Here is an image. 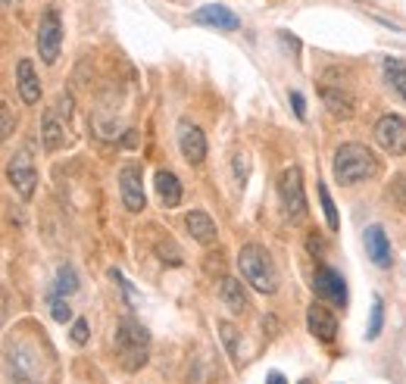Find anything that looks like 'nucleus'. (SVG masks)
<instances>
[{"instance_id":"obj_1","label":"nucleus","mask_w":406,"mask_h":384,"mask_svg":"<svg viewBox=\"0 0 406 384\" xmlns=\"http://www.w3.org/2000/svg\"><path fill=\"white\" fill-rule=\"evenodd\" d=\"M331 169H334V182L347 187V185H359L366 178L378 175V160L363 144H341L338 153H334Z\"/></svg>"},{"instance_id":"obj_17","label":"nucleus","mask_w":406,"mask_h":384,"mask_svg":"<svg viewBox=\"0 0 406 384\" xmlns=\"http://www.w3.org/2000/svg\"><path fill=\"white\" fill-rule=\"evenodd\" d=\"M153 182H156V194L163 197V207H178L182 203V182H178L175 172L160 169Z\"/></svg>"},{"instance_id":"obj_24","label":"nucleus","mask_w":406,"mask_h":384,"mask_svg":"<svg viewBox=\"0 0 406 384\" xmlns=\"http://www.w3.org/2000/svg\"><path fill=\"white\" fill-rule=\"evenodd\" d=\"M50 316L57 319L60 325H66L69 319H72V307H69V300H62L60 294H53L50 297Z\"/></svg>"},{"instance_id":"obj_31","label":"nucleus","mask_w":406,"mask_h":384,"mask_svg":"<svg viewBox=\"0 0 406 384\" xmlns=\"http://www.w3.org/2000/svg\"><path fill=\"white\" fill-rule=\"evenodd\" d=\"M6 4H10V0H6Z\"/></svg>"},{"instance_id":"obj_9","label":"nucleus","mask_w":406,"mask_h":384,"mask_svg":"<svg viewBox=\"0 0 406 384\" xmlns=\"http://www.w3.org/2000/svg\"><path fill=\"white\" fill-rule=\"evenodd\" d=\"M178 150L191 166H200L203 156H207V138H203L200 125H194L191 119L178 122Z\"/></svg>"},{"instance_id":"obj_18","label":"nucleus","mask_w":406,"mask_h":384,"mask_svg":"<svg viewBox=\"0 0 406 384\" xmlns=\"http://www.w3.org/2000/svg\"><path fill=\"white\" fill-rule=\"evenodd\" d=\"M222 300H225V307H229L231 312H247V294H244V287H241V281L238 278H222Z\"/></svg>"},{"instance_id":"obj_28","label":"nucleus","mask_w":406,"mask_h":384,"mask_svg":"<svg viewBox=\"0 0 406 384\" xmlns=\"http://www.w3.org/2000/svg\"><path fill=\"white\" fill-rule=\"evenodd\" d=\"M291 104H294L297 119H307V104H303V94H300V91H294V94H291Z\"/></svg>"},{"instance_id":"obj_5","label":"nucleus","mask_w":406,"mask_h":384,"mask_svg":"<svg viewBox=\"0 0 406 384\" xmlns=\"http://www.w3.org/2000/svg\"><path fill=\"white\" fill-rule=\"evenodd\" d=\"M375 141L390 156H406V119L397 113L381 116L378 125H375Z\"/></svg>"},{"instance_id":"obj_22","label":"nucleus","mask_w":406,"mask_h":384,"mask_svg":"<svg viewBox=\"0 0 406 384\" xmlns=\"http://www.w3.org/2000/svg\"><path fill=\"white\" fill-rule=\"evenodd\" d=\"M388 82L394 84V91L406 100V66H400V62H394V60H388Z\"/></svg>"},{"instance_id":"obj_12","label":"nucleus","mask_w":406,"mask_h":384,"mask_svg":"<svg viewBox=\"0 0 406 384\" xmlns=\"http://www.w3.org/2000/svg\"><path fill=\"white\" fill-rule=\"evenodd\" d=\"M366 241V253H369V260L375 265H381V269H390V263H394V253H390V241L381 225H369L363 234Z\"/></svg>"},{"instance_id":"obj_4","label":"nucleus","mask_w":406,"mask_h":384,"mask_svg":"<svg viewBox=\"0 0 406 384\" xmlns=\"http://www.w3.org/2000/svg\"><path fill=\"white\" fill-rule=\"evenodd\" d=\"M278 197H281V209L287 219L300 222L307 216V194H303V175L300 169H285L278 178Z\"/></svg>"},{"instance_id":"obj_10","label":"nucleus","mask_w":406,"mask_h":384,"mask_svg":"<svg viewBox=\"0 0 406 384\" xmlns=\"http://www.w3.org/2000/svg\"><path fill=\"white\" fill-rule=\"evenodd\" d=\"M312 287H316V294L322 297V300L334 303V307H347V285H344L341 272L331 269V265H322V269L316 272Z\"/></svg>"},{"instance_id":"obj_16","label":"nucleus","mask_w":406,"mask_h":384,"mask_svg":"<svg viewBox=\"0 0 406 384\" xmlns=\"http://www.w3.org/2000/svg\"><path fill=\"white\" fill-rule=\"evenodd\" d=\"M322 100H325L328 113H331L334 119H350V116H353V97H350L347 91L322 84Z\"/></svg>"},{"instance_id":"obj_6","label":"nucleus","mask_w":406,"mask_h":384,"mask_svg":"<svg viewBox=\"0 0 406 384\" xmlns=\"http://www.w3.org/2000/svg\"><path fill=\"white\" fill-rule=\"evenodd\" d=\"M60 47H62V26H60V13L57 10H47L41 16V26H38V53L41 60L50 66L60 57Z\"/></svg>"},{"instance_id":"obj_26","label":"nucleus","mask_w":406,"mask_h":384,"mask_svg":"<svg viewBox=\"0 0 406 384\" xmlns=\"http://www.w3.org/2000/svg\"><path fill=\"white\" fill-rule=\"evenodd\" d=\"M222 341H225V347H229L231 359L238 363V344H234V328H231L229 322H222Z\"/></svg>"},{"instance_id":"obj_20","label":"nucleus","mask_w":406,"mask_h":384,"mask_svg":"<svg viewBox=\"0 0 406 384\" xmlns=\"http://www.w3.org/2000/svg\"><path fill=\"white\" fill-rule=\"evenodd\" d=\"M381 325H385V303H381V297H372V312H369V328H366V338H369V341L378 338Z\"/></svg>"},{"instance_id":"obj_15","label":"nucleus","mask_w":406,"mask_h":384,"mask_svg":"<svg viewBox=\"0 0 406 384\" xmlns=\"http://www.w3.org/2000/svg\"><path fill=\"white\" fill-rule=\"evenodd\" d=\"M185 229L191 231V238L200 241V244H213L216 241V222L203 213V209H191V213L185 216Z\"/></svg>"},{"instance_id":"obj_30","label":"nucleus","mask_w":406,"mask_h":384,"mask_svg":"<svg viewBox=\"0 0 406 384\" xmlns=\"http://www.w3.org/2000/svg\"><path fill=\"white\" fill-rule=\"evenodd\" d=\"M300 384H312V381H309V378H303V381H300Z\"/></svg>"},{"instance_id":"obj_8","label":"nucleus","mask_w":406,"mask_h":384,"mask_svg":"<svg viewBox=\"0 0 406 384\" xmlns=\"http://www.w3.org/2000/svg\"><path fill=\"white\" fill-rule=\"evenodd\" d=\"M6 175H10V185L19 191L22 200H28L31 194H35V185H38V172H35V163H31V153L22 150L13 156L10 169H6Z\"/></svg>"},{"instance_id":"obj_27","label":"nucleus","mask_w":406,"mask_h":384,"mask_svg":"<svg viewBox=\"0 0 406 384\" xmlns=\"http://www.w3.org/2000/svg\"><path fill=\"white\" fill-rule=\"evenodd\" d=\"M0 119H4V128H0V138H10L13 135V113H10V106L6 104H0Z\"/></svg>"},{"instance_id":"obj_23","label":"nucleus","mask_w":406,"mask_h":384,"mask_svg":"<svg viewBox=\"0 0 406 384\" xmlns=\"http://www.w3.org/2000/svg\"><path fill=\"white\" fill-rule=\"evenodd\" d=\"M319 200H322V209H325V219H328V229H341V219H338V209H334V200L328 194L325 185H319Z\"/></svg>"},{"instance_id":"obj_13","label":"nucleus","mask_w":406,"mask_h":384,"mask_svg":"<svg viewBox=\"0 0 406 384\" xmlns=\"http://www.w3.org/2000/svg\"><path fill=\"white\" fill-rule=\"evenodd\" d=\"M194 22H197V26H209V28H222V31L241 28V19L229 10V6H222V4H207V6H200V10L194 13Z\"/></svg>"},{"instance_id":"obj_7","label":"nucleus","mask_w":406,"mask_h":384,"mask_svg":"<svg viewBox=\"0 0 406 384\" xmlns=\"http://www.w3.org/2000/svg\"><path fill=\"white\" fill-rule=\"evenodd\" d=\"M119 191H122V203L128 213H141L147 207L144 197V182H141V166L138 163H128L119 172Z\"/></svg>"},{"instance_id":"obj_11","label":"nucleus","mask_w":406,"mask_h":384,"mask_svg":"<svg viewBox=\"0 0 406 384\" xmlns=\"http://www.w3.org/2000/svg\"><path fill=\"white\" fill-rule=\"evenodd\" d=\"M307 325H309L312 338L322 341V344H331L334 338H338V319H334V312L319 307V303H312V307L307 309Z\"/></svg>"},{"instance_id":"obj_21","label":"nucleus","mask_w":406,"mask_h":384,"mask_svg":"<svg viewBox=\"0 0 406 384\" xmlns=\"http://www.w3.org/2000/svg\"><path fill=\"white\" fill-rule=\"evenodd\" d=\"M78 291V278H75V272L69 269V265H62V269L57 272V285H53V294H75Z\"/></svg>"},{"instance_id":"obj_19","label":"nucleus","mask_w":406,"mask_h":384,"mask_svg":"<svg viewBox=\"0 0 406 384\" xmlns=\"http://www.w3.org/2000/svg\"><path fill=\"white\" fill-rule=\"evenodd\" d=\"M41 131H44V150H57V147L62 144V138H66V128L57 122V116H53V113L44 116Z\"/></svg>"},{"instance_id":"obj_14","label":"nucleus","mask_w":406,"mask_h":384,"mask_svg":"<svg viewBox=\"0 0 406 384\" xmlns=\"http://www.w3.org/2000/svg\"><path fill=\"white\" fill-rule=\"evenodd\" d=\"M16 84H19V97L28 106H35L41 100V78L35 72V62L31 60H19L16 62Z\"/></svg>"},{"instance_id":"obj_3","label":"nucleus","mask_w":406,"mask_h":384,"mask_svg":"<svg viewBox=\"0 0 406 384\" xmlns=\"http://www.w3.org/2000/svg\"><path fill=\"white\" fill-rule=\"evenodd\" d=\"M147 353H150V334H147L144 325H138L135 319H122L119 328H116V356H119L122 369L135 372L147 363Z\"/></svg>"},{"instance_id":"obj_25","label":"nucleus","mask_w":406,"mask_h":384,"mask_svg":"<svg viewBox=\"0 0 406 384\" xmlns=\"http://www.w3.org/2000/svg\"><path fill=\"white\" fill-rule=\"evenodd\" d=\"M69 334H72L75 344H84V341H88V334H91V322H88V319H75L72 328H69Z\"/></svg>"},{"instance_id":"obj_2","label":"nucleus","mask_w":406,"mask_h":384,"mask_svg":"<svg viewBox=\"0 0 406 384\" xmlns=\"http://www.w3.org/2000/svg\"><path fill=\"white\" fill-rule=\"evenodd\" d=\"M238 265H241V275L253 291L260 294H275L278 291V275H275V265H272V256L265 253L260 244H244L238 253Z\"/></svg>"},{"instance_id":"obj_29","label":"nucleus","mask_w":406,"mask_h":384,"mask_svg":"<svg viewBox=\"0 0 406 384\" xmlns=\"http://www.w3.org/2000/svg\"><path fill=\"white\" fill-rule=\"evenodd\" d=\"M265 384H287V381H285V375H281V372H269Z\"/></svg>"}]
</instances>
